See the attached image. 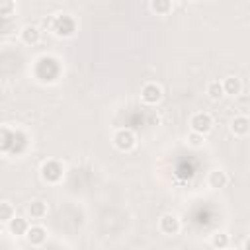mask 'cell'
<instances>
[{"label": "cell", "mask_w": 250, "mask_h": 250, "mask_svg": "<svg viewBox=\"0 0 250 250\" xmlns=\"http://www.w3.org/2000/svg\"><path fill=\"white\" fill-rule=\"evenodd\" d=\"M230 133L234 135V137H238V139H244V137H248V133H250V119H248V115H236L232 121H230Z\"/></svg>", "instance_id": "ba28073f"}, {"label": "cell", "mask_w": 250, "mask_h": 250, "mask_svg": "<svg viewBox=\"0 0 250 250\" xmlns=\"http://www.w3.org/2000/svg\"><path fill=\"white\" fill-rule=\"evenodd\" d=\"M20 39H21L25 45L33 47V45H37V43L41 41V29H39L37 25L27 23V25L21 27V31H20Z\"/></svg>", "instance_id": "30bf717a"}, {"label": "cell", "mask_w": 250, "mask_h": 250, "mask_svg": "<svg viewBox=\"0 0 250 250\" xmlns=\"http://www.w3.org/2000/svg\"><path fill=\"white\" fill-rule=\"evenodd\" d=\"M227 184H229V174L223 168H215L207 174V186L211 189H223L227 188Z\"/></svg>", "instance_id": "9c48e42d"}, {"label": "cell", "mask_w": 250, "mask_h": 250, "mask_svg": "<svg viewBox=\"0 0 250 250\" xmlns=\"http://www.w3.org/2000/svg\"><path fill=\"white\" fill-rule=\"evenodd\" d=\"M248 246H250V242H248V238H244V242H242V250H248Z\"/></svg>", "instance_id": "44dd1931"}, {"label": "cell", "mask_w": 250, "mask_h": 250, "mask_svg": "<svg viewBox=\"0 0 250 250\" xmlns=\"http://www.w3.org/2000/svg\"><path fill=\"white\" fill-rule=\"evenodd\" d=\"M209 244H211L215 250H225V248H229V244H230V236H229L225 230H217V232L211 234Z\"/></svg>", "instance_id": "9a60e30c"}, {"label": "cell", "mask_w": 250, "mask_h": 250, "mask_svg": "<svg viewBox=\"0 0 250 250\" xmlns=\"http://www.w3.org/2000/svg\"><path fill=\"white\" fill-rule=\"evenodd\" d=\"M16 217L14 205L10 201H0V223H10Z\"/></svg>", "instance_id": "e0dca14e"}, {"label": "cell", "mask_w": 250, "mask_h": 250, "mask_svg": "<svg viewBox=\"0 0 250 250\" xmlns=\"http://www.w3.org/2000/svg\"><path fill=\"white\" fill-rule=\"evenodd\" d=\"M211 129H213V117H211V113H207V111H195L189 117V131L199 133V135L205 137L207 133H211Z\"/></svg>", "instance_id": "277c9868"}, {"label": "cell", "mask_w": 250, "mask_h": 250, "mask_svg": "<svg viewBox=\"0 0 250 250\" xmlns=\"http://www.w3.org/2000/svg\"><path fill=\"white\" fill-rule=\"evenodd\" d=\"M16 12V2L14 0H0V16L10 18Z\"/></svg>", "instance_id": "d6986e66"}, {"label": "cell", "mask_w": 250, "mask_h": 250, "mask_svg": "<svg viewBox=\"0 0 250 250\" xmlns=\"http://www.w3.org/2000/svg\"><path fill=\"white\" fill-rule=\"evenodd\" d=\"M51 31L62 39L72 37L76 33V20L70 14H59V16H55V20L51 23Z\"/></svg>", "instance_id": "6da1fadb"}, {"label": "cell", "mask_w": 250, "mask_h": 250, "mask_svg": "<svg viewBox=\"0 0 250 250\" xmlns=\"http://www.w3.org/2000/svg\"><path fill=\"white\" fill-rule=\"evenodd\" d=\"M12 133L6 127H0V150H6L12 146Z\"/></svg>", "instance_id": "ffe728a7"}, {"label": "cell", "mask_w": 250, "mask_h": 250, "mask_svg": "<svg viewBox=\"0 0 250 250\" xmlns=\"http://www.w3.org/2000/svg\"><path fill=\"white\" fill-rule=\"evenodd\" d=\"M111 143H113V146H115L119 152H131V150L137 146V135H135L131 129L123 127V129H117V131L113 133Z\"/></svg>", "instance_id": "3957f363"}, {"label": "cell", "mask_w": 250, "mask_h": 250, "mask_svg": "<svg viewBox=\"0 0 250 250\" xmlns=\"http://www.w3.org/2000/svg\"><path fill=\"white\" fill-rule=\"evenodd\" d=\"M141 100L146 105H156L162 100V88L156 82H146L141 88Z\"/></svg>", "instance_id": "5b68a950"}, {"label": "cell", "mask_w": 250, "mask_h": 250, "mask_svg": "<svg viewBox=\"0 0 250 250\" xmlns=\"http://www.w3.org/2000/svg\"><path fill=\"white\" fill-rule=\"evenodd\" d=\"M150 12H154L156 16H168L174 10V4L170 0H150L148 2Z\"/></svg>", "instance_id": "5bb4252c"}, {"label": "cell", "mask_w": 250, "mask_h": 250, "mask_svg": "<svg viewBox=\"0 0 250 250\" xmlns=\"http://www.w3.org/2000/svg\"><path fill=\"white\" fill-rule=\"evenodd\" d=\"M158 229H160V232H162V234L174 236V234H178V232H180L182 223H180L178 215H174V213H164V215L158 219Z\"/></svg>", "instance_id": "8992f818"}, {"label": "cell", "mask_w": 250, "mask_h": 250, "mask_svg": "<svg viewBox=\"0 0 250 250\" xmlns=\"http://www.w3.org/2000/svg\"><path fill=\"white\" fill-rule=\"evenodd\" d=\"M221 84H223V92H225V96H232V98H236V96L242 94V80H240L238 76H227L225 80H221Z\"/></svg>", "instance_id": "8fae6325"}, {"label": "cell", "mask_w": 250, "mask_h": 250, "mask_svg": "<svg viewBox=\"0 0 250 250\" xmlns=\"http://www.w3.org/2000/svg\"><path fill=\"white\" fill-rule=\"evenodd\" d=\"M225 250H236V248H225Z\"/></svg>", "instance_id": "7402d4cb"}, {"label": "cell", "mask_w": 250, "mask_h": 250, "mask_svg": "<svg viewBox=\"0 0 250 250\" xmlns=\"http://www.w3.org/2000/svg\"><path fill=\"white\" fill-rule=\"evenodd\" d=\"M186 143H188V146H191V148H201V146L205 145V137L199 135V133L189 131V133L186 135Z\"/></svg>", "instance_id": "ac0fdd59"}, {"label": "cell", "mask_w": 250, "mask_h": 250, "mask_svg": "<svg viewBox=\"0 0 250 250\" xmlns=\"http://www.w3.org/2000/svg\"><path fill=\"white\" fill-rule=\"evenodd\" d=\"M27 215L31 219H43L47 215V203L43 199H31L27 205Z\"/></svg>", "instance_id": "4fadbf2b"}, {"label": "cell", "mask_w": 250, "mask_h": 250, "mask_svg": "<svg viewBox=\"0 0 250 250\" xmlns=\"http://www.w3.org/2000/svg\"><path fill=\"white\" fill-rule=\"evenodd\" d=\"M23 238L27 240L29 246H43L47 242V229L41 225H29Z\"/></svg>", "instance_id": "52a82bcc"}, {"label": "cell", "mask_w": 250, "mask_h": 250, "mask_svg": "<svg viewBox=\"0 0 250 250\" xmlns=\"http://www.w3.org/2000/svg\"><path fill=\"white\" fill-rule=\"evenodd\" d=\"M39 176L45 184H59L64 176V166L59 160H45L39 168Z\"/></svg>", "instance_id": "7a4b0ae2"}, {"label": "cell", "mask_w": 250, "mask_h": 250, "mask_svg": "<svg viewBox=\"0 0 250 250\" xmlns=\"http://www.w3.org/2000/svg\"><path fill=\"white\" fill-rule=\"evenodd\" d=\"M6 227H8V232L10 234H14V236H25V232L29 229V223L23 217H14L10 223H6Z\"/></svg>", "instance_id": "7c38bea8"}, {"label": "cell", "mask_w": 250, "mask_h": 250, "mask_svg": "<svg viewBox=\"0 0 250 250\" xmlns=\"http://www.w3.org/2000/svg\"><path fill=\"white\" fill-rule=\"evenodd\" d=\"M205 92H207V96H209V100H221V98H225V92H223V84H221V80H211L209 84H207V88H205Z\"/></svg>", "instance_id": "2e32d148"}]
</instances>
